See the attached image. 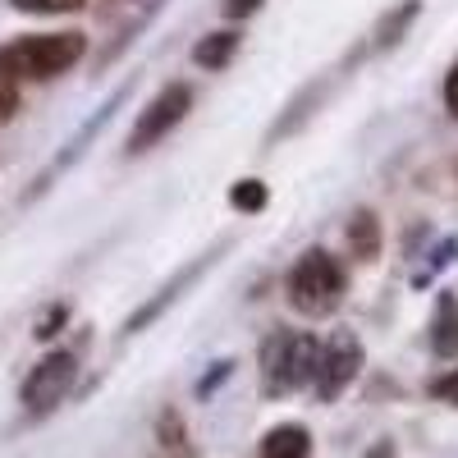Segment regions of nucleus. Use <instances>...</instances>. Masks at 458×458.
<instances>
[{
    "instance_id": "9d476101",
    "label": "nucleus",
    "mask_w": 458,
    "mask_h": 458,
    "mask_svg": "<svg viewBox=\"0 0 458 458\" xmlns=\"http://www.w3.org/2000/svg\"><path fill=\"white\" fill-rule=\"evenodd\" d=\"M427 344L440 362L458 358V293L454 289L436 293V308H431V321H427Z\"/></svg>"
},
{
    "instance_id": "f8f14e48",
    "label": "nucleus",
    "mask_w": 458,
    "mask_h": 458,
    "mask_svg": "<svg viewBox=\"0 0 458 458\" xmlns=\"http://www.w3.org/2000/svg\"><path fill=\"white\" fill-rule=\"evenodd\" d=\"M257 458H312V431L302 422H280L261 436Z\"/></svg>"
},
{
    "instance_id": "4468645a",
    "label": "nucleus",
    "mask_w": 458,
    "mask_h": 458,
    "mask_svg": "<svg viewBox=\"0 0 458 458\" xmlns=\"http://www.w3.org/2000/svg\"><path fill=\"white\" fill-rule=\"evenodd\" d=\"M417 14H422V0H399L394 10H386L380 23L371 28V51H394L408 37V28L417 23Z\"/></svg>"
},
{
    "instance_id": "f257e3e1",
    "label": "nucleus",
    "mask_w": 458,
    "mask_h": 458,
    "mask_svg": "<svg viewBox=\"0 0 458 458\" xmlns=\"http://www.w3.org/2000/svg\"><path fill=\"white\" fill-rule=\"evenodd\" d=\"M317 358H321V339L312 330H293V326H271L257 344V380L266 399H289L298 390H312L317 380Z\"/></svg>"
},
{
    "instance_id": "20e7f679",
    "label": "nucleus",
    "mask_w": 458,
    "mask_h": 458,
    "mask_svg": "<svg viewBox=\"0 0 458 458\" xmlns=\"http://www.w3.org/2000/svg\"><path fill=\"white\" fill-rule=\"evenodd\" d=\"M79 371H83L79 349H51V353H42V358L28 367L23 386H19V403H23V412H28V417H47V412H55V408L69 399V390L79 386Z\"/></svg>"
},
{
    "instance_id": "412c9836",
    "label": "nucleus",
    "mask_w": 458,
    "mask_h": 458,
    "mask_svg": "<svg viewBox=\"0 0 458 458\" xmlns=\"http://www.w3.org/2000/svg\"><path fill=\"white\" fill-rule=\"evenodd\" d=\"M229 376H234V358H216V362H211V371L198 380V399H211V394H216V386H225Z\"/></svg>"
},
{
    "instance_id": "ddd939ff",
    "label": "nucleus",
    "mask_w": 458,
    "mask_h": 458,
    "mask_svg": "<svg viewBox=\"0 0 458 458\" xmlns=\"http://www.w3.org/2000/svg\"><path fill=\"white\" fill-rule=\"evenodd\" d=\"M239 47H243V32L239 28H216V32H207V37H198V47H193V64L198 69H229L234 64V55H239Z\"/></svg>"
},
{
    "instance_id": "393cba45",
    "label": "nucleus",
    "mask_w": 458,
    "mask_h": 458,
    "mask_svg": "<svg viewBox=\"0 0 458 458\" xmlns=\"http://www.w3.org/2000/svg\"><path fill=\"white\" fill-rule=\"evenodd\" d=\"M362 458H399V445H394V440H376Z\"/></svg>"
},
{
    "instance_id": "dca6fc26",
    "label": "nucleus",
    "mask_w": 458,
    "mask_h": 458,
    "mask_svg": "<svg viewBox=\"0 0 458 458\" xmlns=\"http://www.w3.org/2000/svg\"><path fill=\"white\" fill-rule=\"evenodd\" d=\"M422 257H427V261L412 271V289H427V284L445 271V266H454V261H458V239L449 234V239H440V243H436L431 252H422Z\"/></svg>"
},
{
    "instance_id": "6ab92c4d",
    "label": "nucleus",
    "mask_w": 458,
    "mask_h": 458,
    "mask_svg": "<svg viewBox=\"0 0 458 458\" xmlns=\"http://www.w3.org/2000/svg\"><path fill=\"white\" fill-rule=\"evenodd\" d=\"M69 326V302H51V308L42 312V317H37V326H32V339H55L60 330Z\"/></svg>"
},
{
    "instance_id": "f03ea898",
    "label": "nucleus",
    "mask_w": 458,
    "mask_h": 458,
    "mask_svg": "<svg viewBox=\"0 0 458 458\" xmlns=\"http://www.w3.org/2000/svg\"><path fill=\"white\" fill-rule=\"evenodd\" d=\"M88 55V32L60 28V32H23L0 47V73L10 83H51Z\"/></svg>"
},
{
    "instance_id": "1a4fd4ad",
    "label": "nucleus",
    "mask_w": 458,
    "mask_h": 458,
    "mask_svg": "<svg viewBox=\"0 0 458 458\" xmlns=\"http://www.w3.org/2000/svg\"><path fill=\"white\" fill-rule=\"evenodd\" d=\"M220 248H225V243H216V248H211V252H202L198 261H188V266H183V271H179L174 280H165V284H161V293H151V298L142 302V308H138V312L124 321V335H138V330H147L151 321H161V317L174 308V302L183 298V289H193V284H198V280L211 271V266H216Z\"/></svg>"
},
{
    "instance_id": "6e6552de",
    "label": "nucleus",
    "mask_w": 458,
    "mask_h": 458,
    "mask_svg": "<svg viewBox=\"0 0 458 458\" xmlns=\"http://www.w3.org/2000/svg\"><path fill=\"white\" fill-rule=\"evenodd\" d=\"M124 97H129V83H124L120 92H114L110 101H101V106L92 110V120H88V124H79V133H69V142H64V147L55 151V161H51V165H47L42 174H37V179H32V188H28V193H23V202H32L37 193H47V188L55 183V174H64V170H69L73 161H79V157H83V151H88V142H92V138H97V133L106 129V120H110V114H114V110H120V101H124Z\"/></svg>"
},
{
    "instance_id": "b1692460",
    "label": "nucleus",
    "mask_w": 458,
    "mask_h": 458,
    "mask_svg": "<svg viewBox=\"0 0 458 458\" xmlns=\"http://www.w3.org/2000/svg\"><path fill=\"white\" fill-rule=\"evenodd\" d=\"M440 101L449 110V120H458V60L445 69V83H440Z\"/></svg>"
},
{
    "instance_id": "7ed1b4c3",
    "label": "nucleus",
    "mask_w": 458,
    "mask_h": 458,
    "mask_svg": "<svg viewBox=\"0 0 458 458\" xmlns=\"http://www.w3.org/2000/svg\"><path fill=\"white\" fill-rule=\"evenodd\" d=\"M284 298L298 317L308 321H326L339 312V302L349 298V271L339 266V257L321 243L302 248L293 257V266L284 271Z\"/></svg>"
},
{
    "instance_id": "a211bd4d",
    "label": "nucleus",
    "mask_w": 458,
    "mask_h": 458,
    "mask_svg": "<svg viewBox=\"0 0 458 458\" xmlns=\"http://www.w3.org/2000/svg\"><path fill=\"white\" fill-rule=\"evenodd\" d=\"M427 394H431L436 403H445V408H458V367L436 371V376L427 380Z\"/></svg>"
},
{
    "instance_id": "423d86ee",
    "label": "nucleus",
    "mask_w": 458,
    "mask_h": 458,
    "mask_svg": "<svg viewBox=\"0 0 458 458\" xmlns=\"http://www.w3.org/2000/svg\"><path fill=\"white\" fill-rule=\"evenodd\" d=\"M188 110H193V88H188L183 79L165 83L157 97L138 110V120L129 129V142H124V157H142V151H151L157 142H165L188 120Z\"/></svg>"
},
{
    "instance_id": "9b49d317",
    "label": "nucleus",
    "mask_w": 458,
    "mask_h": 458,
    "mask_svg": "<svg viewBox=\"0 0 458 458\" xmlns=\"http://www.w3.org/2000/svg\"><path fill=\"white\" fill-rule=\"evenodd\" d=\"M344 248H349L353 261L371 266L380 257V248H386V229H380V216L371 207H358L349 220H344Z\"/></svg>"
},
{
    "instance_id": "2eb2a0df",
    "label": "nucleus",
    "mask_w": 458,
    "mask_h": 458,
    "mask_svg": "<svg viewBox=\"0 0 458 458\" xmlns=\"http://www.w3.org/2000/svg\"><path fill=\"white\" fill-rule=\"evenodd\" d=\"M157 458H202L193 449V440H188L179 408H161V417H157Z\"/></svg>"
},
{
    "instance_id": "aec40b11",
    "label": "nucleus",
    "mask_w": 458,
    "mask_h": 458,
    "mask_svg": "<svg viewBox=\"0 0 458 458\" xmlns=\"http://www.w3.org/2000/svg\"><path fill=\"white\" fill-rule=\"evenodd\" d=\"M83 5L88 0H10V10H19V14H73Z\"/></svg>"
},
{
    "instance_id": "4be33fe9",
    "label": "nucleus",
    "mask_w": 458,
    "mask_h": 458,
    "mask_svg": "<svg viewBox=\"0 0 458 458\" xmlns=\"http://www.w3.org/2000/svg\"><path fill=\"white\" fill-rule=\"evenodd\" d=\"M19 106H23V97H19V83H10L5 73H0V124H10L14 114H19Z\"/></svg>"
},
{
    "instance_id": "f3484780",
    "label": "nucleus",
    "mask_w": 458,
    "mask_h": 458,
    "mask_svg": "<svg viewBox=\"0 0 458 458\" xmlns=\"http://www.w3.org/2000/svg\"><path fill=\"white\" fill-rule=\"evenodd\" d=\"M229 207L239 216H257V211L271 207V188L261 179H239V183H229Z\"/></svg>"
},
{
    "instance_id": "5701e85b",
    "label": "nucleus",
    "mask_w": 458,
    "mask_h": 458,
    "mask_svg": "<svg viewBox=\"0 0 458 458\" xmlns=\"http://www.w3.org/2000/svg\"><path fill=\"white\" fill-rule=\"evenodd\" d=\"M261 5H266V0H220V14H225L229 23H248Z\"/></svg>"
},
{
    "instance_id": "a878e982",
    "label": "nucleus",
    "mask_w": 458,
    "mask_h": 458,
    "mask_svg": "<svg viewBox=\"0 0 458 458\" xmlns=\"http://www.w3.org/2000/svg\"><path fill=\"white\" fill-rule=\"evenodd\" d=\"M454 179H458V157H454Z\"/></svg>"
},
{
    "instance_id": "39448f33",
    "label": "nucleus",
    "mask_w": 458,
    "mask_h": 458,
    "mask_svg": "<svg viewBox=\"0 0 458 458\" xmlns=\"http://www.w3.org/2000/svg\"><path fill=\"white\" fill-rule=\"evenodd\" d=\"M367 367V349L358 330L339 326L330 339H321V358H317V380H312V394L317 403H339L344 394H349L358 386V376Z\"/></svg>"
},
{
    "instance_id": "0eeeda50",
    "label": "nucleus",
    "mask_w": 458,
    "mask_h": 458,
    "mask_svg": "<svg viewBox=\"0 0 458 458\" xmlns=\"http://www.w3.org/2000/svg\"><path fill=\"white\" fill-rule=\"evenodd\" d=\"M161 5L165 0H106L101 5V28H106V47H101V55H97V64L106 69V64H114L129 47H133V37L161 14Z\"/></svg>"
}]
</instances>
